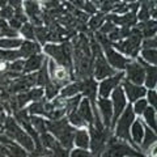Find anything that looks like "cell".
Returning a JSON list of instances; mask_svg holds the SVG:
<instances>
[{"label":"cell","instance_id":"8fae6325","mask_svg":"<svg viewBox=\"0 0 157 157\" xmlns=\"http://www.w3.org/2000/svg\"><path fill=\"white\" fill-rule=\"evenodd\" d=\"M94 56H96V62H94V71H93V73H94V77L97 80H102V78H107L109 76L115 75V70L107 64V62L105 60L101 51L96 54Z\"/></svg>","mask_w":157,"mask_h":157},{"label":"cell","instance_id":"6f0895ef","mask_svg":"<svg viewBox=\"0 0 157 157\" xmlns=\"http://www.w3.org/2000/svg\"><path fill=\"white\" fill-rule=\"evenodd\" d=\"M39 157H48L47 155H43V156H39Z\"/></svg>","mask_w":157,"mask_h":157},{"label":"cell","instance_id":"2e32d148","mask_svg":"<svg viewBox=\"0 0 157 157\" xmlns=\"http://www.w3.org/2000/svg\"><path fill=\"white\" fill-rule=\"evenodd\" d=\"M98 110L102 117V122H104V127L109 128L111 124V118H113V105L111 101H109L107 98H100L98 100Z\"/></svg>","mask_w":157,"mask_h":157},{"label":"cell","instance_id":"836d02e7","mask_svg":"<svg viewBox=\"0 0 157 157\" xmlns=\"http://www.w3.org/2000/svg\"><path fill=\"white\" fill-rule=\"evenodd\" d=\"M80 92V82H72V84H67L66 86H63L62 89V97H73Z\"/></svg>","mask_w":157,"mask_h":157},{"label":"cell","instance_id":"4fadbf2b","mask_svg":"<svg viewBox=\"0 0 157 157\" xmlns=\"http://www.w3.org/2000/svg\"><path fill=\"white\" fill-rule=\"evenodd\" d=\"M104 50H105L106 58H107V60H109V63L114 68H117V70H124L126 66L131 62L128 58H124L123 55H121L119 52H117L114 48H111V46L105 47Z\"/></svg>","mask_w":157,"mask_h":157},{"label":"cell","instance_id":"6da1fadb","mask_svg":"<svg viewBox=\"0 0 157 157\" xmlns=\"http://www.w3.org/2000/svg\"><path fill=\"white\" fill-rule=\"evenodd\" d=\"M46 128L58 139L59 144L67 151H70L73 145L75 127L68 123V119L62 118L58 121H46Z\"/></svg>","mask_w":157,"mask_h":157},{"label":"cell","instance_id":"ba28073f","mask_svg":"<svg viewBox=\"0 0 157 157\" xmlns=\"http://www.w3.org/2000/svg\"><path fill=\"white\" fill-rule=\"evenodd\" d=\"M134 110H132V106L131 105H127L126 106V110L124 113L121 115L119 121H118V126H117V130H115V136L121 140H124V141H132L131 139V135H130V128H131V124L134 122ZM134 143V141H132ZM136 145V144H135Z\"/></svg>","mask_w":157,"mask_h":157},{"label":"cell","instance_id":"8d00e7d4","mask_svg":"<svg viewBox=\"0 0 157 157\" xmlns=\"http://www.w3.org/2000/svg\"><path fill=\"white\" fill-rule=\"evenodd\" d=\"M20 33H21L25 38H28L29 41H33V39L36 38V36H34V26L32 25V24H29V22L22 24L21 29H20Z\"/></svg>","mask_w":157,"mask_h":157},{"label":"cell","instance_id":"44dd1931","mask_svg":"<svg viewBox=\"0 0 157 157\" xmlns=\"http://www.w3.org/2000/svg\"><path fill=\"white\" fill-rule=\"evenodd\" d=\"M130 135L134 144H141V140H143V136H144V126L141 123V119H136L135 122H132L131 128H130Z\"/></svg>","mask_w":157,"mask_h":157},{"label":"cell","instance_id":"9f6ffc18","mask_svg":"<svg viewBox=\"0 0 157 157\" xmlns=\"http://www.w3.org/2000/svg\"><path fill=\"white\" fill-rule=\"evenodd\" d=\"M0 157H8V156H6V155H3V153H0Z\"/></svg>","mask_w":157,"mask_h":157},{"label":"cell","instance_id":"30bf717a","mask_svg":"<svg viewBox=\"0 0 157 157\" xmlns=\"http://www.w3.org/2000/svg\"><path fill=\"white\" fill-rule=\"evenodd\" d=\"M124 70L127 75V81L132 82V84H136V85H140L144 82L145 71H144V67L139 62H130L126 66Z\"/></svg>","mask_w":157,"mask_h":157},{"label":"cell","instance_id":"e0dca14e","mask_svg":"<svg viewBox=\"0 0 157 157\" xmlns=\"http://www.w3.org/2000/svg\"><path fill=\"white\" fill-rule=\"evenodd\" d=\"M25 11L26 14L32 20V25L34 26H41L42 25V16H41V9H39L38 4L33 0H25Z\"/></svg>","mask_w":157,"mask_h":157},{"label":"cell","instance_id":"f5cc1de1","mask_svg":"<svg viewBox=\"0 0 157 157\" xmlns=\"http://www.w3.org/2000/svg\"><path fill=\"white\" fill-rule=\"evenodd\" d=\"M82 7H84V8L86 9V11H88V12H90V13L96 11V9H94V7H93L90 3H86V4H84V6H82Z\"/></svg>","mask_w":157,"mask_h":157},{"label":"cell","instance_id":"7bdbcfd3","mask_svg":"<svg viewBox=\"0 0 157 157\" xmlns=\"http://www.w3.org/2000/svg\"><path fill=\"white\" fill-rule=\"evenodd\" d=\"M22 70H24V62L21 59H17V60H13V62L9 63V71L21 73Z\"/></svg>","mask_w":157,"mask_h":157},{"label":"cell","instance_id":"f907efd6","mask_svg":"<svg viewBox=\"0 0 157 157\" xmlns=\"http://www.w3.org/2000/svg\"><path fill=\"white\" fill-rule=\"evenodd\" d=\"M9 26H11L12 29H14V30H18V29H21L22 26V22H20L18 20H16L14 17H12L11 20H9V24H8Z\"/></svg>","mask_w":157,"mask_h":157},{"label":"cell","instance_id":"db71d44e","mask_svg":"<svg viewBox=\"0 0 157 157\" xmlns=\"http://www.w3.org/2000/svg\"><path fill=\"white\" fill-rule=\"evenodd\" d=\"M7 6V0H0V8L6 7Z\"/></svg>","mask_w":157,"mask_h":157},{"label":"cell","instance_id":"11a10c76","mask_svg":"<svg viewBox=\"0 0 157 157\" xmlns=\"http://www.w3.org/2000/svg\"><path fill=\"white\" fill-rule=\"evenodd\" d=\"M33 2H36V3L38 4V3H45V2H46V0H33Z\"/></svg>","mask_w":157,"mask_h":157},{"label":"cell","instance_id":"74e56055","mask_svg":"<svg viewBox=\"0 0 157 157\" xmlns=\"http://www.w3.org/2000/svg\"><path fill=\"white\" fill-rule=\"evenodd\" d=\"M80 101H81V97L80 96H73V97H71L70 100H67V105H66V113H72V111H75V110H77V106H78V104H80Z\"/></svg>","mask_w":157,"mask_h":157},{"label":"cell","instance_id":"9a60e30c","mask_svg":"<svg viewBox=\"0 0 157 157\" xmlns=\"http://www.w3.org/2000/svg\"><path fill=\"white\" fill-rule=\"evenodd\" d=\"M80 82V92H82L84 94L88 97V100L92 104V106L96 105V93H97V84L94 78H82V80H78Z\"/></svg>","mask_w":157,"mask_h":157},{"label":"cell","instance_id":"4dcf8cb0","mask_svg":"<svg viewBox=\"0 0 157 157\" xmlns=\"http://www.w3.org/2000/svg\"><path fill=\"white\" fill-rule=\"evenodd\" d=\"M39 140H41V144L45 149H48L51 151L54 147H55L59 141H56L55 139L52 137L51 134H48V132H43V134H41V137H39Z\"/></svg>","mask_w":157,"mask_h":157},{"label":"cell","instance_id":"484cf974","mask_svg":"<svg viewBox=\"0 0 157 157\" xmlns=\"http://www.w3.org/2000/svg\"><path fill=\"white\" fill-rule=\"evenodd\" d=\"M22 41L20 38H0V48L2 50H14L21 46Z\"/></svg>","mask_w":157,"mask_h":157},{"label":"cell","instance_id":"5bb4252c","mask_svg":"<svg viewBox=\"0 0 157 157\" xmlns=\"http://www.w3.org/2000/svg\"><path fill=\"white\" fill-rule=\"evenodd\" d=\"M122 88H123V92H126L127 98H128L131 102H135L136 100L143 98L147 94V89L144 86L132 84V82L127 81V80L123 81V85H122Z\"/></svg>","mask_w":157,"mask_h":157},{"label":"cell","instance_id":"f1b7e54d","mask_svg":"<svg viewBox=\"0 0 157 157\" xmlns=\"http://www.w3.org/2000/svg\"><path fill=\"white\" fill-rule=\"evenodd\" d=\"M48 80H50V77H48V71H47V62H43L42 67L39 68V72L37 73V82H36V85L45 86V84Z\"/></svg>","mask_w":157,"mask_h":157},{"label":"cell","instance_id":"ab89813d","mask_svg":"<svg viewBox=\"0 0 157 157\" xmlns=\"http://www.w3.org/2000/svg\"><path fill=\"white\" fill-rule=\"evenodd\" d=\"M147 106H148V102H147V100H141V98L136 100L134 107H132V110H134V114H143V111L145 110Z\"/></svg>","mask_w":157,"mask_h":157},{"label":"cell","instance_id":"ffe728a7","mask_svg":"<svg viewBox=\"0 0 157 157\" xmlns=\"http://www.w3.org/2000/svg\"><path fill=\"white\" fill-rule=\"evenodd\" d=\"M18 52L21 55V58H29L32 55H36V54L41 52V47H39L38 43L33 41H25L21 43V46L18 48Z\"/></svg>","mask_w":157,"mask_h":157},{"label":"cell","instance_id":"5b68a950","mask_svg":"<svg viewBox=\"0 0 157 157\" xmlns=\"http://www.w3.org/2000/svg\"><path fill=\"white\" fill-rule=\"evenodd\" d=\"M47 71H48V77H50V80L59 88V89L63 86H66L67 84H70V81L73 77L70 68L58 64V63H55L52 59H48L47 60Z\"/></svg>","mask_w":157,"mask_h":157},{"label":"cell","instance_id":"ac0fdd59","mask_svg":"<svg viewBox=\"0 0 157 157\" xmlns=\"http://www.w3.org/2000/svg\"><path fill=\"white\" fill-rule=\"evenodd\" d=\"M76 111H77V114L86 122L88 126L94 123V119H93L92 106H90V102H89V100H88V98H84V100L80 101V104H78Z\"/></svg>","mask_w":157,"mask_h":157},{"label":"cell","instance_id":"60d3db41","mask_svg":"<svg viewBox=\"0 0 157 157\" xmlns=\"http://www.w3.org/2000/svg\"><path fill=\"white\" fill-rule=\"evenodd\" d=\"M104 20H105V16L104 14H97V16L93 17L90 21H89V26L90 29H98L100 26H102V22H104Z\"/></svg>","mask_w":157,"mask_h":157},{"label":"cell","instance_id":"cb8c5ba5","mask_svg":"<svg viewBox=\"0 0 157 157\" xmlns=\"http://www.w3.org/2000/svg\"><path fill=\"white\" fill-rule=\"evenodd\" d=\"M136 30L140 32L141 37H145V38L155 37V34H156V21H149V20H147V21L141 22L140 25L136 26Z\"/></svg>","mask_w":157,"mask_h":157},{"label":"cell","instance_id":"d4e9b609","mask_svg":"<svg viewBox=\"0 0 157 157\" xmlns=\"http://www.w3.org/2000/svg\"><path fill=\"white\" fill-rule=\"evenodd\" d=\"M156 140H157L156 132L153 130L148 128V127L145 126L144 127V136H143V140H141V149L147 151L152 144L156 143Z\"/></svg>","mask_w":157,"mask_h":157},{"label":"cell","instance_id":"681fc988","mask_svg":"<svg viewBox=\"0 0 157 157\" xmlns=\"http://www.w3.org/2000/svg\"><path fill=\"white\" fill-rule=\"evenodd\" d=\"M157 43H156V38L152 37V38H147L145 41L143 42V47L144 48H156Z\"/></svg>","mask_w":157,"mask_h":157},{"label":"cell","instance_id":"83f0119b","mask_svg":"<svg viewBox=\"0 0 157 157\" xmlns=\"http://www.w3.org/2000/svg\"><path fill=\"white\" fill-rule=\"evenodd\" d=\"M143 115H144V121L145 123L151 127V130L156 131V110L155 107H145V110L143 111Z\"/></svg>","mask_w":157,"mask_h":157},{"label":"cell","instance_id":"d590c367","mask_svg":"<svg viewBox=\"0 0 157 157\" xmlns=\"http://www.w3.org/2000/svg\"><path fill=\"white\" fill-rule=\"evenodd\" d=\"M45 92H46V97L47 100H52V98H55L58 92H59V88L54 84L51 80H48L46 84H45Z\"/></svg>","mask_w":157,"mask_h":157},{"label":"cell","instance_id":"8992f818","mask_svg":"<svg viewBox=\"0 0 157 157\" xmlns=\"http://www.w3.org/2000/svg\"><path fill=\"white\" fill-rule=\"evenodd\" d=\"M140 43H141V34L139 30H134L131 32V34L126 39L118 41L114 43V47L117 50H119L121 52L130 55L132 58H135L139 54V48H140Z\"/></svg>","mask_w":157,"mask_h":157},{"label":"cell","instance_id":"7dc6e473","mask_svg":"<svg viewBox=\"0 0 157 157\" xmlns=\"http://www.w3.org/2000/svg\"><path fill=\"white\" fill-rule=\"evenodd\" d=\"M147 102H149V104L152 105V107H156V105H157V94H156V92L153 89H151L148 92V100H147Z\"/></svg>","mask_w":157,"mask_h":157},{"label":"cell","instance_id":"f35d334b","mask_svg":"<svg viewBox=\"0 0 157 157\" xmlns=\"http://www.w3.org/2000/svg\"><path fill=\"white\" fill-rule=\"evenodd\" d=\"M34 36L37 37V39L41 43H45L47 41L48 32H47V29L42 28V26H36V28H34Z\"/></svg>","mask_w":157,"mask_h":157},{"label":"cell","instance_id":"d6986e66","mask_svg":"<svg viewBox=\"0 0 157 157\" xmlns=\"http://www.w3.org/2000/svg\"><path fill=\"white\" fill-rule=\"evenodd\" d=\"M43 62H45V56L42 54H36V55H32L26 59V62H24V72L25 73H30L39 70L42 67Z\"/></svg>","mask_w":157,"mask_h":157},{"label":"cell","instance_id":"e575fe53","mask_svg":"<svg viewBox=\"0 0 157 157\" xmlns=\"http://www.w3.org/2000/svg\"><path fill=\"white\" fill-rule=\"evenodd\" d=\"M141 59L147 63H151L152 66H155L157 63V51L156 48H144L141 51Z\"/></svg>","mask_w":157,"mask_h":157},{"label":"cell","instance_id":"52a82bcc","mask_svg":"<svg viewBox=\"0 0 157 157\" xmlns=\"http://www.w3.org/2000/svg\"><path fill=\"white\" fill-rule=\"evenodd\" d=\"M109 137L110 136L107 130H98L93 124H89V148L92 149V153L94 156H101Z\"/></svg>","mask_w":157,"mask_h":157},{"label":"cell","instance_id":"680465c9","mask_svg":"<svg viewBox=\"0 0 157 157\" xmlns=\"http://www.w3.org/2000/svg\"><path fill=\"white\" fill-rule=\"evenodd\" d=\"M128 2H134V0H128Z\"/></svg>","mask_w":157,"mask_h":157},{"label":"cell","instance_id":"7a4b0ae2","mask_svg":"<svg viewBox=\"0 0 157 157\" xmlns=\"http://www.w3.org/2000/svg\"><path fill=\"white\" fill-rule=\"evenodd\" d=\"M100 157H148L127 144V141L110 136Z\"/></svg>","mask_w":157,"mask_h":157},{"label":"cell","instance_id":"603a6c76","mask_svg":"<svg viewBox=\"0 0 157 157\" xmlns=\"http://www.w3.org/2000/svg\"><path fill=\"white\" fill-rule=\"evenodd\" d=\"M109 21H113L114 24H118V25H123L130 28L131 25H134L136 22V13L135 12H130V13H126L124 16H121V17H117V16H109Z\"/></svg>","mask_w":157,"mask_h":157},{"label":"cell","instance_id":"f6af8a7d","mask_svg":"<svg viewBox=\"0 0 157 157\" xmlns=\"http://www.w3.org/2000/svg\"><path fill=\"white\" fill-rule=\"evenodd\" d=\"M52 106H54V109H66V105H67V98L66 97H58L55 98L52 102Z\"/></svg>","mask_w":157,"mask_h":157},{"label":"cell","instance_id":"277c9868","mask_svg":"<svg viewBox=\"0 0 157 157\" xmlns=\"http://www.w3.org/2000/svg\"><path fill=\"white\" fill-rule=\"evenodd\" d=\"M47 55L52 58V60L60 66L67 68H72V45L70 42H64L62 45H55V43H48L43 47Z\"/></svg>","mask_w":157,"mask_h":157},{"label":"cell","instance_id":"7402d4cb","mask_svg":"<svg viewBox=\"0 0 157 157\" xmlns=\"http://www.w3.org/2000/svg\"><path fill=\"white\" fill-rule=\"evenodd\" d=\"M73 143L81 149L89 148V134H88V131L84 130V128L76 130L75 136H73Z\"/></svg>","mask_w":157,"mask_h":157},{"label":"cell","instance_id":"1f68e13d","mask_svg":"<svg viewBox=\"0 0 157 157\" xmlns=\"http://www.w3.org/2000/svg\"><path fill=\"white\" fill-rule=\"evenodd\" d=\"M68 123H71L73 127H78V128H85V127L88 126V123L77 114L76 110L68 114Z\"/></svg>","mask_w":157,"mask_h":157},{"label":"cell","instance_id":"7c38bea8","mask_svg":"<svg viewBox=\"0 0 157 157\" xmlns=\"http://www.w3.org/2000/svg\"><path fill=\"white\" fill-rule=\"evenodd\" d=\"M124 77V75L122 72L119 73H115V75H113L111 77L109 78H105L104 81H101L100 84V97L101 98H107L110 96V93L113 92V89H114L115 86L119 85V82L122 81V78Z\"/></svg>","mask_w":157,"mask_h":157},{"label":"cell","instance_id":"c3c4849f","mask_svg":"<svg viewBox=\"0 0 157 157\" xmlns=\"http://www.w3.org/2000/svg\"><path fill=\"white\" fill-rule=\"evenodd\" d=\"M13 17L16 18V20H18L20 22H22V24H25V22H26V17H25V14L22 13L21 8L14 9V12H13Z\"/></svg>","mask_w":157,"mask_h":157},{"label":"cell","instance_id":"f546056e","mask_svg":"<svg viewBox=\"0 0 157 157\" xmlns=\"http://www.w3.org/2000/svg\"><path fill=\"white\" fill-rule=\"evenodd\" d=\"M21 58L18 50H2L0 48V62H13Z\"/></svg>","mask_w":157,"mask_h":157},{"label":"cell","instance_id":"bcb514c9","mask_svg":"<svg viewBox=\"0 0 157 157\" xmlns=\"http://www.w3.org/2000/svg\"><path fill=\"white\" fill-rule=\"evenodd\" d=\"M115 25L113 24L111 21H109V22H106L105 25H102L101 26V34H107V33H111L113 30H115Z\"/></svg>","mask_w":157,"mask_h":157},{"label":"cell","instance_id":"b9f144b4","mask_svg":"<svg viewBox=\"0 0 157 157\" xmlns=\"http://www.w3.org/2000/svg\"><path fill=\"white\" fill-rule=\"evenodd\" d=\"M70 157H98V156H94L93 153H90V152H88L86 149L77 148V149L71 151Z\"/></svg>","mask_w":157,"mask_h":157},{"label":"cell","instance_id":"ee69618b","mask_svg":"<svg viewBox=\"0 0 157 157\" xmlns=\"http://www.w3.org/2000/svg\"><path fill=\"white\" fill-rule=\"evenodd\" d=\"M13 17V8L11 6H6L0 9V18L3 20H11Z\"/></svg>","mask_w":157,"mask_h":157},{"label":"cell","instance_id":"816d5d0a","mask_svg":"<svg viewBox=\"0 0 157 157\" xmlns=\"http://www.w3.org/2000/svg\"><path fill=\"white\" fill-rule=\"evenodd\" d=\"M21 3H22V0H9V4H11V7L14 8V9L21 8Z\"/></svg>","mask_w":157,"mask_h":157},{"label":"cell","instance_id":"4316f807","mask_svg":"<svg viewBox=\"0 0 157 157\" xmlns=\"http://www.w3.org/2000/svg\"><path fill=\"white\" fill-rule=\"evenodd\" d=\"M29 123L32 124V127L39 134H43V132H47L46 128V121L41 117H37V115H32L29 117Z\"/></svg>","mask_w":157,"mask_h":157},{"label":"cell","instance_id":"9c48e42d","mask_svg":"<svg viewBox=\"0 0 157 157\" xmlns=\"http://www.w3.org/2000/svg\"><path fill=\"white\" fill-rule=\"evenodd\" d=\"M111 98H113V118H111V124L110 127H113L115 124V121H118L119 115L123 113L124 107L127 106V102H126V94L123 92V88L122 86H115L111 92Z\"/></svg>","mask_w":157,"mask_h":157},{"label":"cell","instance_id":"3957f363","mask_svg":"<svg viewBox=\"0 0 157 157\" xmlns=\"http://www.w3.org/2000/svg\"><path fill=\"white\" fill-rule=\"evenodd\" d=\"M6 135L9 137L11 140L16 141V144L21 145L26 152H33L36 149L34 141L30 136H29L25 130H22L21 127L17 124V122L13 118H6Z\"/></svg>","mask_w":157,"mask_h":157},{"label":"cell","instance_id":"d6a6232c","mask_svg":"<svg viewBox=\"0 0 157 157\" xmlns=\"http://www.w3.org/2000/svg\"><path fill=\"white\" fill-rule=\"evenodd\" d=\"M28 113L32 115H45V101L42 100H38V101H34L33 104L29 106Z\"/></svg>","mask_w":157,"mask_h":157}]
</instances>
